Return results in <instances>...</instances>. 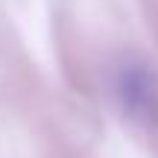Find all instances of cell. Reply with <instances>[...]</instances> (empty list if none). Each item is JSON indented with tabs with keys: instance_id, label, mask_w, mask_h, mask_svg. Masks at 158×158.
<instances>
[{
	"instance_id": "cell-1",
	"label": "cell",
	"mask_w": 158,
	"mask_h": 158,
	"mask_svg": "<svg viewBox=\"0 0 158 158\" xmlns=\"http://www.w3.org/2000/svg\"><path fill=\"white\" fill-rule=\"evenodd\" d=\"M117 97H120V106L126 108V114H129L132 120H138V123L155 120V111H158L155 79L149 76V70H143L141 64L123 68V73L117 79Z\"/></svg>"
}]
</instances>
